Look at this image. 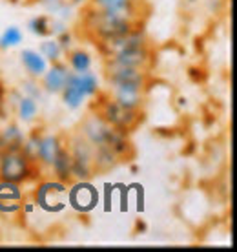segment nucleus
<instances>
[{
  "instance_id": "nucleus-1",
  "label": "nucleus",
  "mask_w": 237,
  "mask_h": 252,
  "mask_svg": "<svg viewBox=\"0 0 237 252\" xmlns=\"http://www.w3.org/2000/svg\"><path fill=\"white\" fill-rule=\"evenodd\" d=\"M84 32L95 40L117 37L141 26V13H112L86 7L82 17Z\"/></svg>"
},
{
  "instance_id": "nucleus-2",
  "label": "nucleus",
  "mask_w": 237,
  "mask_h": 252,
  "mask_svg": "<svg viewBox=\"0 0 237 252\" xmlns=\"http://www.w3.org/2000/svg\"><path fill=\"white\" fill-rule=\"evenodd\" d=\"M97 95L99 97H97V102H93V110L113 128H118L122 132L130 133L131 130H135L143 123V112L141 110L120 106L115 101H112L108 95Z\"/></svg>"
},
{
  "instance_id": "nucleus-3",
  "label": "nucleus",
  "mask_w": 237,
  "mask_h": 252,
  "mask_svg": "<svg viewBox=\"0 0 237 252\" xmlns=\"http://www.w3.org/2000/svg\"><path fill=\"white\" fill-rule=\"evenodd\" d=\"M97 94H99V79L89 69L82 71V73L71 71L66 86L60 92L62 102L69 110H79L88 97H93Z\"/></svg>"
},
{
  "instance_id": "nucleus-4",
  "label": "nucleus",
  "mask_w": 237,
  "mask_h": 252,
  "mask_svg": "<svg viewBox=\"0 0 237 252\" xmlns=\"http://www.w3.org/2000/svg\"><path fill=\"white\" fill-rule=\"evenodd\" d=\"M35 161L24 154L22 148L0 152V179L11 183H24L35 174Z\"/></svg>"
},
{
  "instance_id": "nucleus-5",
  "label": "nucleus",
  "mask_w": 237,
  "mask_h": 252,
  "mask_svg": "<svg viewBox=\"0 0 237 252\" xmlns=\"http://www.w3.org/2000/svg\"><path fill=\"white\" fill-rule=\"evenodd\" d=\"M68 150L73 158V177L77 181H89L95 176L93 168V150L95 146L88 143L81 133L77 132L69 139Z\"/></svg>"
},
{
  "instance_id": "nucleus-6",
  "label": "nucleus",
  "mask_w": 237,
  "mask_h": 252,
  "mask_svg": "<svg viewBox=\"0 0 237 252\" xmlns=\"http://www.w3.org/2000/svg\"><path fill=\"white\" fill-rule=\"evenodd\" d=\"M35 205L46 212H60L68 205V183L60 179L40 183L35 190Z\"/></svg>"
},
{
  "instance_id": "nucleus-7",
  "label": "nucleus",
  "mask_w": 237,
  "mask_h": 252,
  "mask_svg": "<svg viewBox=\"0 0 237 252\" xmlns=\"http://www.w3.org/2000/svg\"><path fill=\"white\" fill-rule=\"evenodd\" d=\"M97 44H99L100 53L106 59H110V57L118 55V53H122V51H126V50H131V48L148 46V37H146V32L139 26L135 30H131V32H128V33H122V35H117V37L97 40Z\"/></svg>"
},
{
  "instance_id": "nucleus-8",
  "label": "nucleus",
  "mask_w": 237,
  "mask_h": 252,
  "mask_svg": "<svg viewBox=\"0 0 237 252\" xmlns=\"http://www.w3.org/2000/svg\"><path fill=\"white\" fill-rule=\"evenodd\" d=\"M104 75H106L108 84H144V86H148V82H150V69L126 66L113 59H106Z\"/></svg>"
},
{
  "instance_id": "nucleus-9",
  "label": "nucleus",
  "mask_w": 237,
  "mask_h": 252,
  "mask_svg": "<svg viewBox=\"0 0 237 252\" xmlns=\"http://www.w3.org/2000/svg\"><path fill=\"white\" fill-rule=\"evenodd\" d=\"M99 203L97 189L89 181H77L71 189H68V205L79 214L91 212Z\"/></svg>"
},
{
  "instance_id": "nucleus-10",
  "label": "nucleus",
  "mask_w": 237,
  "mask_h": 252,
  "mask_svg": "<svg viewBox=\"0 0 237 252\" xmlns=\"http://www.w3.org/2000/svg\"><path fill=\"white\" fill-rule=\"evenodd\" d=\"M144 84H110L108 97L117 104L131 110H141L144 104Z\"/></svg>"
},
{
  "instance_id": "nucleus-11",
  "label": "nucleus",
  "mask_w": 237,
  "mask_h": 252,
  "mask_svg": "<svg viewBox=\"0 0 237 252\" xmlns=\"http://www.w3.org/2000/svg\"><path fill=\"white\" fill-rule=\"evenodd\" d=\"M24 207V192L20 189V183L2 181L0 179V216L13 218L22 214Z\"/></svg>"
},
{
  "instance_id": "nucleus-12",
  "label": "nucleus",
  "mask_w": 237,
  "mask_h": 252,
  "mask_svg": "<svg viewBox=\"0 0 237 252\" xmlns=\"http://www.w3.org/2000/svg\"><path fill=\"white\" fill-rule=\"evenodd\" d=\"M110 130H112V125H108L106 121L102 119L97 112L88 114L86 117L82 119L81 126H79V133L93 146L104 145V141H106Z\"/></svg>"
},
{
  "instance_id": "nucleus-13",
  "label": "nucleus",
  "mask_w": 237,
  "mask_h": 252,
  "mask_svg": "<svg viewBox=\"0 0 237 252\" xmlns=\"http://www.w3.org/2000/svg\"><path fill=\"white\" fill-rule=\"evenodd\" d=\"M69 73H71V69H69L68 64H64L62 61L53 63V66L46 69L44 75L40 77L42 79L40 86L48 94H60L64 90V86H66V82H68Z\"/></svg>"
},
{
  "instance_id": "nucleus-14",
  "label": "nucleus",
  "mask_w": 237,
  "mask_h": 252,
  "mask_svg": "<svg viewBox=\"0 0 237 252\" xmlns=\"http://www.w3.org/2000/svg\"><path fill=\"white\" fill-rule=\"evenodd\" d=\"M113 61H117L126 66H133V68L141 69H150L151 61H153V53H151L150 46H139V48H131L122 53H118L115 57H110Z\"/></svg>"
},
{
  "instance_id": "nucleus-15",
  "label": "nucleus",
  "mask_w": 237,
  "mask_h": 252,
  "mask_svg": "<svg viewBox=\"0 0 237 252\" xmlns=\"http://www.w3.org/2000/svg\"><path fill=\"white\" fill-rule=\"evenodd\" d=\"M62 146L64 145L60 143V139L57 137V135H42L37 150V163L51 166Z\"/></svg>"
},
{
  "instance_id": "nucleus-16",
  "label": "nucleus",
  "mask_w": 237,
  "mask_h": 252,
  "mask_svg": "<svg viewBox=\"0 0 237 252\" xmlns=\"http://www.w3.org/2000/svg\"><path fill=\"white\" fill-rule=\"evenodd\" d=\"M88 7L112 13H139V0H89Z\"/></svg>"
},
{
  "instance_id": "nucleus-17",
  "label": "nucleus",
  "mask_w": 237,
  "mask_h": 252,
  "mask_svg": "<svg viewBox=\"0 0 237 252\" xmlns=\"http://www.w3.org/2000/svg\"><path fill=\"white\" fill-rule=\"evenodd\" d=\"M20 61L24 64L26 71L30 73L33 79H40L44 75V71L48 69V61L40 55V51L35 50H24L20 53Z\"/></svg>"
},
{
  "instance_id": "nucleus-18",
  "label": "nucleus",
  "mask_w": 237,
  "mask_h": 252,
  "mask_svg": "<svg viewBox=\"0 0 237 252\" xmlns=\"http://www.w3.org/2000/svg\"><path fill=\"white\" fill-rule=\"evenodd\" d=\"M51 168L55 172L57 179H60L64 183H69L73 179V158H71V154H69L66 146L60 148L59 156H57L53 164H51Z\"/></svg>"
},
{
  "instance_id": "nucleus-19",
  "label": "nucleus",
  "mask_w": 237,
  "mask_h": 252,
  "mask_svg": "<svg viewBox=\"0 0 237 252\" xmlns=\"http://www.w3.org/2000/svg\"><path fill=\"white\" fill-rule=\"evenodd\" d=\"M120 161L118 156L115 152L106 145H99L95 146L93 150V168H95V174L97 172H108L115 168L117 163Z\"/></svg>"
},
{
  "instance_id": "nucleus-20",
  "label": "nucleus",
  "mask_w": 237,
  "mask_h": 252,
  "mask_svg": "<svg viewBox=\"0 0 237 252\" xmlns=\"http://www.w3.org/2000/svg\"><path fill=\"white\" fill-rule=\"evenodd\" d=\"M24 143V133L15 123L9 125L0 132V152L11 150V148H20Z\"/></svg>"
},
{
  "instance_id": "nucleus-21",
  "label": "nucleus",
  "mask_w": 237,
  "mask_h": 252,
  "mask_svg": "<svg viewBox=\"0 0 237 252\" xmlns=\"http://www.w3.org/2000/svg\"><path fill=\"white\" fill-rule=\"evenodd\" d=\"M15 110H17L19 117L24 121V123H30V121H33L35 117H37L38 102L35 101L33 97H30V95H22V97L19 99V102H17Z\"/></svg>"
},
{
  "instance_id": "nucleus-22",
  "label": "nucleus",
  "mask_w": 237,
  "mask_h": 252,
  "mask_svg": "<svg viewBox=\"0 0 237 252\" xmlns=\"http://www.w3.org/2000/svg\"><path fill=\"white\" fill-rule=\"evenodd\" d=\"M68 66L71 71H77V73L88 71L91 69V57L84 50H73L68 53Z\"/></svg>"
},
{
  "instance_id": "nucleus-23",
  "label": "nucleus",
  "mask_w": 237,
  "mask_h": 252,
  "mask_svg": "<svg viewBox=\"0 0 237 252\" xmlns=\"http://www.w3.org/2000/svg\"><path fill=\"white\" fill-rule=\"evenodd\" d=\"M62 53H64V50L60 48V44H59V40H57L55 37H48L42 44H40V55H42L46 61H50L51 64L59 63V61L62 59Z\"/></svg>"
},
{
  "instance_id": "nucleus-24",
  "label": "nucleus",
  "mask_w": 237,
  "mask_h": 252,
  "mask_svg": "<svg viewBox=\"0 0 237 252\" xmlns=\"http://www.w3.org/2000/svg\"><path fill=\"white\" fill-rule=\"evenodd\" d=\"M22 32H20V28L17 26H9L4 30V33L0 35V50H9V48H15V46H19L22 42Z\"/></svg>"
},
{
  "instance_id": "nucleus-25",
  "label": "nucleus",
  "mask_w": 237,
  "mask_h": 252,
  "mask_svg": "<svg viewBox=\"0 0 237 252\" xmlns=\"http://www.w3.org/2000/svg\"><path fill=\"white\" fill-rule=\"evenodd\" d=\"M28 28L37 37H51V19L48 15H38L35 19H31Z\"/></svg>"
},
{
  "instance_id": "nucleus-26",
  "label": "nucleus",
  "mask_w": 237,
  "mask_h": 252,
  "mask_svg": "<svg viewBox=\"0 0 237 252\" xmlns=\"http://www.w3.org/2000/svg\"><path fill=\"white\" fill-rule=\"evenodd\" d=\"M44 6L46 11L57 15L60 20H68L69 19V6L68 0H38Z\"/></svg>"
},
{
  "instance_id": "nucleus-27",
  "label": "nucleus",
  "mask_w": 237,
  "mask_h": 252,
  "mask_svg": "<svg viewBox=\"0 0 237 252\" xmlns=\"http://www.w3.org/2000/svg\"><path fill=\"white\" fill-rule=\"evenodd\" d=\"M40 137H42V133L40 130H33L28 137H24V143H22V150L24 154L28 156L30 159H33L35 163H37V150H38V143H40Z\"/></svg>"
},
{
  "instance_id": "nucleus-28",
  "label": "nucleus",
  "mask_w": 237,
  "mask_h": 252,
  "mask_svg": "<svg viewBox=\"0 0 237 252\" xmlns=\"http://www.w3.org/2000/svg\"><path fill=\"white\" fill-rule=\"evenodd\" d=\"M22 88L26 90V95L33 97L35 101H40V99H42V86H40V84H38L33 77L30 79V81L22 82Z\"/></svg>"
},
{
  "instance_id": "nucleus-29",
  "label": "nucleus",
  "mask_w": 237,
  "mask_h": 252,
  "mask_svg": "<svg viewBox=\"0 0 237 252\" xmlns=\"http://www.w3.org/2000/svg\"><path fill=\"white\" fill-rule=\"evenodd\" d=\"M57 40H59V44H60V48H62L64 51H68L69 44H71V35H69L68 32L60 33V35H57Z\"/></svg>"
},
{
  "instance_id": "nucleus-30",
  "label": "nucleus",
  "mask_w": 237,
  "mask_h": 252,
  "mask_svg": "<svg viewBox=\"0 0 237 252\" xmlns=\"http://www.w3.org/2000/svg\"><path fill=\"white\" fill-rule=\"evenodd\" d=\"M188 75H190V79H192L194 82H201V81H205V69H201V68H190Z\"/></svg>"
},
{
  "instance_id": "nucleus-31",
  "label": "nucleus",
  "mask_w": 237,
  "mask_h": 252,
  "mask_svg": "<svg viewBox=\"0 0 237 252\" xmlns=\"http://www.w3.org/2000/svg\"><path fill=\"white\" fill-rule=\"evenodd\" d=\"M4 101H6V90L2 88V84H0V110L4 106Z\"/></svg>"
},
{
  "instance_id": "nucleus-32",
  "label": "nucleus",
  "mask_w": 237,
  "mask_h": 252,
  "mask_svg": "<svg viewBox=\"0 0 237 252\" xmlns=\"http://www.w3.org/2000/svg\"><path fill=\"white\" fill-rule=\"evenodd\" d=\"M71 6H84V4H88L89 0H68Z\"/></svg>"
},
{
  "instance_id": "nucleus-33",
  "label": "nucleus",
  "mask_w": 237,
  "mask_h": 252,
  "mask_svg": "<svg viewBox=\"0 0 237 252\" xmlns=\"http://www.w3.org/2000/svg\"><path fill=\"white\" fill-rule=\"evenodd\" d=\"M188 2H195V0H188Z\"/></svg>"
}]
</instances>
